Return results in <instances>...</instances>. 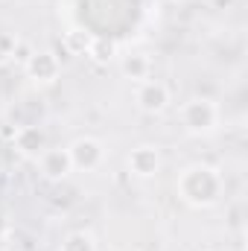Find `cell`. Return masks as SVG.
I'll list each match as a JSON object with an SVG mask.
<instances>
[{
    "label": "cell",
    "instance_id": "obj_14",
    "mask_svg": "<svg viewBox=\"0 0 248 251\" xmlns=\"http://www.w3.org/2000/svg\"><path fill=\"white\" fill-rule=\"evenodd\" d=\"M204 251H210V249H204Z\"/></svg>",
    "mask_w": 248,
    "mask_h": 251
},
{
    "label": "cell",
    "instance_id": "obj_10",
    "mask_svg": "<svg viewBox=\"0 0 248 251\" xmlns=\"http://www.w3.org/2000/svg\"><path fill=\"white\" fill-rule=\"evenodd\" d=\"M120 70H123L125 79H134V82H143L149 79V70H152V62L146 53H128L120 59Z\"/></svg>",
    "mask_w": 248,
    "mask_h": 251
},
{
    "label": "cell",
    "instance_id": "obj_2",
    "mask_svg": "<svg viewBox=\"0 0 248 251\" xmlns=\"http://www.w3.org/2000/svg\"><path fill=\"white\" fill-rule=\"evenodd\" d=\"M181 126L193 137H207L219 126V105L210 97H190L181 105Z\"/></svg>",
    "mask_w": 248,
    "mask_h": 251
},
{
    "label": "cell",
    "instance_id": "obj_9",
    "mask_svg": "<svg viewBox=\"0 0 248 251\" xmlns=\"http://www.w3.org/2000/svg\"><path fill=\"white\" fill-rule=\"evenodd\" d=\"M85 56H88L94 64H111L114 59H117V41L108 38V35H94V38L88 41Z\"/></svg>",
    "mask_w": 248,
    "mask_h": 251
},
{
    "label": "cell",
    "instance_id": "obj_8",
    "mask_svg": "<svg viewBox=\"0 0 248 251\" xmlns=\"http://www.w3.org/2000/svg\"><path fill=\"white\" fill-rule=\"evenodd\" d=\"M38 170H41V176L47 178V181H64L70 173H73V164H70V155H67V149H44L41 155H38Z\"/></svg>",
    "mask_w": 248,
    "mask_h": 251
},
{
    "label": "cell",
    "instance_id": "obj_12",
    "mask_svg": "<svg viewBox=\"0 0 248 251\" xmlns=\"http://www.w3.org/2000/svg\"><path fill=\"white\" fill-rule=\"evenodd\" d=\"M88 41H91V38H88L85 32H76V29L64 35V47H67L70 53H79V56H85V50H88Z\"/></svg>",
    "mask_w": 248,
    "mask_h": 251
},
{
    "label": "cell",
    "instance_id": "obj_4",
    "mask_svg": "<svg viewBox=\"0 0 248 251\" xmlns=\"http://www.w3.org/2000/svg\"><path fill=\"white\" fill-rule=\"evenodd\" d=\"M125 167H128V173H131L134 178H143V181H146V178H155V176L161 173V167H164L161 149L152 146V143H140V146H134V149L128 152Z\"/></svg>",
    "mask_w": 248,
    "mask_h": 251
},
{
    "label": "cell",
    "instance_id": "obj_1",
    "mask_svg": "<svg viewBox=\"0 0 248 251\" xmlns=\"http://www.w3.org/2000/svg\"><path fill=\"white\" fill-rule=\"evenodd\" d=\"M222 173L210 164H190L178 173L175 178V193L178 199L196 207V210H207L222 199Z\"/></svg>",
    "mask_w": 248,
    "mask_h": 251
},
{
    "label": "cell",
    "instance_id": "obj_13",
    "mask_svg": "<svg viewBox=\"0 0 248 251\" xmlns=\"http://www.w3.org/2000/svg\"><path fill=\"white\" fill-rule=\"evenodd\" d=\"M9 228H12V222H9V213H6V210H0V240H6Z\"/></svg>",
    "mask_w": 248,
    "mask_h": 251
},
{
    "label": "cell",
    "instance_id": "obj_3",
    "mask_svg": "<svg viewBox=\"0 0 248 251\" xmlns=\"http://www.w3.org/2000/svg\"><path fill=\"white\" fill-rule=\"evenodd\" d=\"M67 155H70L73 170L91 173V170H99V167H102V161H105V146H102V140L85 134V137H76V140L67 146Z\"/></svg>",
    "mask_w": 248,
    "mask_h": 251
},
{
    "label": "cell",
    "instance_id": "obj_7",
    "mask_svg": "<svg viewBox=\"0 0 248 251\" xmlns=\"http://www.w3.org/2000/svg\"><path fill=\"white\" fill-rule=\"evenodd\" d=\"M12 146L21 158H38L44 149H47V131L41 126L29 123V126H21L12 137Z\"/></svg>",
    "mask_w": 248,
    "mask_h": 251
},
{
    "label": "cell",
    "instance_id": "obj_6",
    "mask_svg": "<svg viewBox=\"0 0 248 251\" xmlns=\"http://www.w3.org/2000/svg\"><path fill=\"white\" fill-rule=\"evenodd\" d=\"M59 73H62V62H59L56 53H50V50H35V53H29V59H26V76H29L32 82H38V85H53V82L59 79Z\"/></svg>",
    "mask_w": 248,
    "mask_h": 251
},
{
    "label": "cell",
    "instance_id": "obj_11",
    "mask_svg": "<svg viewBox=\"0 0 248 251\" xmlns=\"http://www.w3.org/2000/svg\"><path fill=\"white\" fill-rule=\"evenodd\" d=\"M59 251H97V240L91 231H70L62 240Z\"/></svg>",
    "mask_w": 248,
    "mask_h": 251
},
{
    "label": "cell",
    "instance_id": "obj_5",
    "mask_svg": "<svg viewBox=\"0 0 248 251\" xmlns=\"http://www.w3.org/2000/svg\"><path fill=\"white\" fill-rule=\"evenodd\" d=\"M134 102L143 114H164L170 108V88L164 82H155V79L140 82V88L134 94Z\"/></svg>",
    "mask_w": 248,
    "mask_h": 251
}]
</instances>
